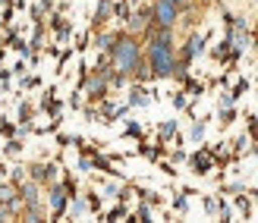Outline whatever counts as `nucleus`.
<instances>
[{"label":"nucleus","mask_w":258,"mask_h":223,"mask_svg":"<svg viewBox=\"0 0 258 223\" xmlns=\"http://www.w3.org/2000/svg\"><path fill=\"white\" fill-rule=\"evenodd\" d=\"M110 16H113V0H101L98 10H95V29H101Z\"/></svg>","instance_id":"6e6552de"},{"label":"nucleus","mask_w":258,"mask_h":223,"mask_svg":"<svg viewBox=\"0 0 258 223\" xmlns=\"http://www.w3.org/2000/svg\"><path fill=\"white\" fill-rule=\"evenodd\" d=\"M154 22V13H151V7H145V10H139V13H133V16L126 19V25H129V32H145L148 25Z\"/></svg>","instance_id":"7ed1b4c3"},{"label":"nucleus","mask_w":258,"mask_h":223,"mask_svg":"<svg viewBox=\"0 0 258 223\" xmlns=\"http://www.w3.org/2000/svg\"><path fill=\"white\" fill-rule=\"evenodd\" d=\"M29 116H32V107H29V104H22V107H19V120L25 123V120H29Z\"/></svg>","instance_id":"412c9836"},{"label":"nucleus","mask_w":258,"mask_h":223,"mask_svg":"<svg viewBox=\"0 0 258 223\" xmlns=\"http://www.w3.org/2000/svg\"><path fill=\"white\" fill-rule=\"evenodd\" d=\"M202 47H205V38H202V35H189V41H186V47H183V54H179V60H183V63H192V60L202 54Z\"/></svg>","instance_id":"39448f33"},{"label":"nucleus","mask_w":258,"mask_h":223,"mask_svg":"<svg viewBox=\"0 0 258 223\" xmlns=\"http://www.w3.org/2000/svg\"><path fill=\"white\" fill-rule=\"evenodd\" d=\"M173 204H176V211H186V204H189V201H186V192H183V195H176V201H173Z\"/></svg>","instance_id":"aec40b11"},{"label":"nucleus","mask_w":258,"mask_h":223,"mask_svg":"<svg viewBox=\"0 0 258 223\" xmlns=\"http://www.w3.org/2000/svg\"><path fill=\"white\" fill-rule=\"evenodd\" d=\"M233 101H236V95L227 91V95H221V107H233Z\"/></svg>","instance_id":"6ab92c4d"},{"label":"nucleus","mask_w":258,"mask_h":223,"mask_svg":"<svg viewBox=\"0 0 258 223\" xmlns=\"http://www.w3.org/2000/svg\"><path fill=\"white\" fill-rule=\"evenodd\" d=\"M123 214H126V207H113V211H110V214H107V220H120V217H123Z\"/></svg>","instance_id":"5701e85b"},{"label":"nucleus","mask_w":258,"mask_h":223,"mask_svg":"<svg viewBox=\"0 0 258 223\" xmlns=\"http://www.w3.org/2000/svg\"><path fill=\"white\" fill-rule=\"evenodd\" d=\"M129 104H133V107H145V104H148V91L142 88V85H136V88H133V98H129Z\"/></svg>","instance_id":"9d476101"},{"label":"nucleus","mask_w":258,"mask_h":223,"mask_svg":"<svg viewBox=\"0 0 258 223\" xmlns=\"http://www.w3.org/2000/svg\"><path fill=\"white\" fill-rule=\"evenodd\" d=\"M192 170H196V173H208V170H211L208 151H202V154H196V157H192Z\"/></svg>","instance_id":"1a4fd4ad"},{"label":"nucleus","mask_w":258,"mask_h":223,"mask_svg":"<svg viewBox=\"0 0 258 223\" xmlns=\"http://www.w3.org/2000/svg\"><path fill=\"white\" fill-rule=\"evenodd\" d=\"M151 13H154V25H164V29H173L179 19V7L170 4V0H158L151 7Z\"/></svg>","instance_id":"f03ea898"},{"label":"nucleus","mask_w":258,"mask_h":223,"mask_svg":"<svg viewBox=\"0 0 258 223\" xmlns=\"http://www.w3.org/2000/svg\"><path fill=\"white\" fill-rule=\"evenodd\" d=\"M173 132H176V123H173V120H167V123L161 126V141H158V145H164V141H167V138H170Z\"/></svg>","instance_id":"f8f14e48"},{"label":"nucleus","mask_w":258,"mask_h":223,"mask_svg":"<svg viewBox=\"0 0 258 223\" xmlns=\"http://www.w3.org/2000/svg\"><path fill=\"white\" fill-rule=\"evenodd\" d=\"M246 88H249V82H236V88H233V95L239 98V95H242V91H246Z\"/></svg>","instance_id":"393cba45"},{"label":"nucleus","mask_w":258,"mask_h":223,"mask_svg":"<svg viewBox=\"0 0 258 223\" xmlns=\"http://www.w3.org/2000/svg\"><path fill=\"white\" fill-rule=\"evenodd\" d=\"M41 182H35V179H25L22 186H19V195H22V204H38V198H41Z\"/></svg>","instance_id":"0eeeda50"},{"label":"nucleus","mask_w":258,"mask_h":223,"mask_svg":"<svg viewBox=\"0 0 258 223\" xmlns=\"http://www.w3.org/2000/svg\"><path fill=\"white\" fill-rule=\"evenodd\" d=\"M7 217H10V211H7V204H4V201H0V223H4Z\"/></svg>","instance_id":"a878e982"},{"label":"nucleus","mask_w":258,"mask_h":223,"mask_svg":"<svg viewBox=\"0 0 258 223\" xmlns=\"http://www.w3.org/2000/svg\"><path fill=\"white\" fill-rule=\"evenodd\" d=\"M29 173H32L35 182H54L57 179V167L54 164H35V167H29Z\"/></svg>","instance_id":"423d86ee"},{"label":"nucleus","mask_w":258,"mask_h":223,"mask_svg":"<svg viewBox=\"0 0 258 223\" xmlns=\"http://www.w3.org/2000/svg\"><path fill=\"white\" fill-rule=\"evenodd\" d=\"M107 57H110V66L123 72V76H133L136 66L145 57H142V44H139V38L133 32H120L117 35V41H113V47L107 50Z\"/></svg>","instance_id":"f257e3e1"},{"label":"nucleus","mask_w":258,"mask_h":223,"mask_svg":"<svg viewBox=\"0 0 258 223\" xmlns=\"http://www.w3.org/2000/svg\"><path fill=\"white\" fill-rule=\"evenodd\" d=\"M113 16H117V19H129V7L126 4H113Z\"/></svg>","instance_id":"4468645a"},{"label":"nucleus","mask_w":258,"mask_h":223,"mask_svg":"<svg viewBox=\"0 0 258 223\" xmlns=\"http://www.w3.org/2000/svg\"><path fill=\"white\" fill-rule=\"evenodd\" d=\"M113 41H117V35H110V32H101V35H98V47H101V50H110Z\"/></svg>","instance_id":"9b49d317"},{"label":"nucleus","mask_w":258,"mask_h":223,"mask_svg":"<svg viewBox=\"0 0 258 223\" xmlns=\"http://www.w3.org/2000/svg\"><path fill=\"white\" fill-rule=\"evenodd\" d=\"M126 135H142V129H139L136 123H129V126H126Z\"/></svg>","instance_id":"b1692460"},{"label":"nucleus","mask_w":258,"mask_h":223,"mask_svg":"<svg viewBox=\"0 0 258 223\" xmlns=\"http://www.w3.org/2000/svg\"><path fill=\"white\" fill-rule=\"evenodd\" d=\"M205 211H208V214H217V201H214V198H205Z\"/></svg>","instance_id":"4be33fe9"},{"label":"nucleus","mask_w":258,"mask_h":223,"mask_svg":"<svg viewBox=\"0 0 258 223\" xmlns=\"http://www.w3.org/2000/svg\"><path fill=\"white\" fill-rule=\"evenodd\" d=\"M236 207L242 211V217H252V204H249L246 198H236Z\"/></svg>","instance_id":"dca6fc26"},{"label":"nucleus","mask_w":258,"mask_h":223,"mask_svg":"<svg viewBox=\"0 0 258 223\" xmlns=\"http://www.w3.org/2000/svg\"><path fill=\"white\" fill-rule=\"evenodd\" d=\"M133 220H151V211H148V204H142L139 211H136V217Z\"/></svg>","instance_id":"a211bd4d"},{"label":"nucleus","mask_w":258,"mask_h":223,"mask_svg":"<svg viewBox=\"0 0 258 223\" xmlns=\"http://www.w3.org/2000/svg\"><path fill=\"white\" fill-rule=\"evenodd\" d=\"M205 138V123H196L192 126V141H202Z\"/></svg>","instance_id":"f3484780"},{"label":"nucleus","mask_w":258,"mask_h":223,"mask_svg":"<svg viewBox=\"0 0 258 223\" xmlns=\"http://www.w3.org/2000/svg\"><path fill=\"white\" fill-rule=\"evenodd\" d=\"M19 151H22V141L19 138H10L7 141V154H19Z\"/></svg>","instance_id":"2eb2a0df"},{"label":"nucleus","mask_w":258,"mask_h":223,"mask_svg":"<svg viewBox=\"0 0 258 223\" xmlns=\"http://www.w3.org/2000/svg\"><path fill=\"white\" fill-rule=\"evenodd\" d=\"M189 4H192V0H189Z\"/></svg>","instance_id":"bb28decb"},{"label":"nucleus","mask_w":258,"mask_h":223,"mask_svg":"<svg viewBox=\"0 0 258 223\" xmlns=\"http://www.w3.org/2000/svg\"><path fill=\"white\" fill-rule=\"evenodd\" d=\"M85 211H88V204H85L82 198H76V201H73V207H70V214H73V217H82Z\"/></svg>","instance_id":"ddd939ff"},{"label":"nucleus","mask_w":258,"mask_h":223,"mask_svg":"<svg viewBox=\"0 0 258 223\" xmlns=\"http://www.w3.org/2000/svg\"><path fill=\"white\" fill-rule=\"evenodd\" d=\"M67 186H50V214H54V220L57 217H63V211H67Z\"/></svg>","instance_id":"20e7f679"}]
</instances>
